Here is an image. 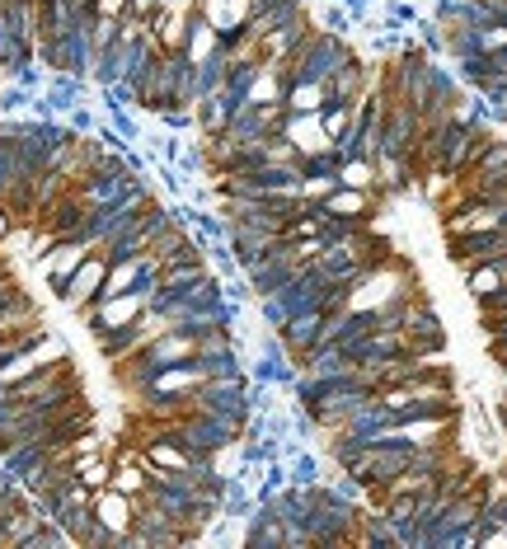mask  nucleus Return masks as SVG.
<instances>
[{
  "instance_id": "nucleus-1",
  "label": "nucleus",
  "mask_w": 507,
  "mask_h": 549,
  "mask_svg": "<svg viewBox=\"0 0 507 549\" xmlns=\"http://www.w3.org/2000/svg\"><path fill=\"white\" fill-rule=\"evenodd\" d=\"M357 521H362V507L343 503L329 479L310 484V512H306V535L310 545H353L357 540Z\"/></svg>"
},
{
  "instance_id": "nucleus-2",
  "label": "nucleus",
  "mask_w": 507,
  "mask_h": 549,
  "mask_svg": "<svg viewBox=\"0 0 507 549\" xmlns=\"http://www.w3.org/2000/svg\"><path fill=\"white\" fill-rule=\"evenodd\" d=\"M353 57H357V47L348 43V38L315 29L306 38V47L287 61V71H292V85H329V80H334Z\"/></svg>"
},
{
  "instance_id": "nucleus-3",
  "label": "nucleus",
  "mask_w": 507,
  "mask_h": 549,
  "mask_svg": "<svg viewBox=\"0 0 507 549\" xmlns=\"http://www.w3.org/2000/svg\"><path fill=\"white\" fill-rule=\"evenodd\" d=\"M193 409H207V413H226V418H240L249 423V371L245 376H212V381H202L193 390Z\"/></svg>"
},
{
  "instance_id": "nucleus-4",
  "label": "nucleus",
  "mask_w": 507,
  "mask_h": 549,
  "mask_svg": "<svg viewBox=\"0 0 507 549\" xmlns=\"http://www.w3.org/2000/svg\"><path fill=\"white\" fill-rule=\"evenodd\" d=\"M160 329H169V320L160 315V310H151V305H146V310H141L132 324H123V329H108V334H99L94 343H99V357L113 366V362H123V357H132L137 348H146V343H151Z\"/></svg>"
},
{
  "instance_id": "nucleus-5",
  "label": "nucleus",
  "mask_w": 507,
  "mask_h": 549,
  "mask_svg": "<svg viewBox=\"0 0 507 549\" xmlns=\"http://www.w3.org/2000/svg\"><path fill=\"white\" fill-rule=\"evenodd\" d=\"M418 137H423V118L409 104H385L381 137H376V155H395V160H414ZM371 155V160H376Z\"/></svg>"
},
{
  "instance_id": "nucleus-6",
  "label": "nucleus",
  "mask_w": 507,
  "mask_h": 549,
  "mask_svg": "<svg viewBox=\"0 0 507 549\" xmlns=\"http://www.w3.org/2000/svg\"><path fill=\"white\" fill-rule=\"evenodd\" d=\"M310 33H315V24H310V10H301V15H292L287 24H277V29L263 33L259 43H254V52H259V57L268 61V66H277V61L287 66V61H292L296 52L306 47Z\"/></svg>"
},
{
  "instance_id": "nucleus-7",
  "label": "nucleus",
  "mask_w": 507,
  "mask_h": 549,
  "mask_svg": "<svg viewBox=\"0 0 507 549\" xmlns=\"http://www.w3.org/2000/svg\"><path fill=\"white\" fill-rule=\"evenodd\" d=\"M62 357H71V348H66L62 338L47 329L38 343H29V348H19L10 362L0 366V385H15V381H24V376H33V371H43V366H52V362H62Z\"/></svg>"
},
{
  "instance_id": "nucleus-8",
  "label": "nucleus",
  "mask_w": 507,
  "mask_h": 549,
  "mask_svg": "<svg viewBox=\"0 0 507 549\" xmlns=\"http://www.w3.org/2000/svg\"><path fill=\"white\" fill-rule=\"evenodd\" d=\"M151 305V296L146 291H123V296H108V301H94L90 310H80L85 315V324H90V334H108V329H123V324H132Z\"/></svg>"
},
{
  "instance_id": "nucleus-9",
  "label": "nucleus",
  "mask_w": 507,
  "mask_h": 549,
  "mask_svg": "<svg viewBox=\"0 0 507 549\" xmlns=\"http://www.w3.org/2000/svg\"><path fill=\"white\" fill-rule=\"evenodd\" d=\"M446 254L456 268H475V263H489L498 254H507V230H470V235H446Z\"/></svg>"
},
{
  "instance_id": "nucleus-10",
  "label": "nucleus",
  "mask_w": 507,
  "mask_h": 549,
  "mask_svg": "<svg viewBox=\"0 0 507 549\" xmlns=\"http://www.w3.org/2000/svg\"><path fill=\"white\" fill-rule=\"evenodd\" d=\"M146 254H151V259L160 263V268H165V263L207 259V254H202V240L193 235V226H188V221H174V226H165L151 244H146Z\"/></svg>"
},
{
  "instance_id": "nucleus-11",
  "label": "nucleus",
  "mask_w": 507,
  "mask_h": 549,
  "mask_svg": "<svg viewBox=\"0 0 507 549\" xmlns=\"http://www.w3.org/2000/svg\"><path fill=\"white\" fill-rule=\"evenodd\" d=\"M90 254H94V249H90V244H80V240H57L52 249H47L43 259H38V273L47 277L52 296H62V287L71 282V273H76V268L90 259Z\"/></svg>"
},
{
  "instance_id": "nucleus-12",
  "label": "nucleus",
  "mask_w": 507,
  "mask_h": 549,
  "mask_svg": "<svg viewBox=\"0 0 507 549\" xmlns=\"http://www.w3.org/2000/svg\"><path fill=\"white\" fill-rule=\"evenodd\" d=\"M461 94H465V85L456 80V71H451V66H442V61L432 57V61H428V99H423V122L456 113Z\"/></svg>"
},
{
  "instance_id": "nucleus-13",
  "label": "nucleus",
  "mask_w": 507,
  "mask_h": 549,
  "mask_svg": "<svg viewBox=\"0 0 507 549\" xmlns=\"http://www.w3.org/2000/svg\"><path fill=\"white\" fill-rule=\"evenodd\" d=\"M104 273H108V259L94 249L90 259H85L76 273H71V282L62 287V296H57V301H62L66 310H76V315H80V310H85V305L99 296V287H104Z\"/></svg>"
},
{
  "instance_id": "nucleus-14",
  "label": "nucleus",
  "mask_w": 507,
  "mask_h": 549,
  "mask_svg": "<svg viewBox=\"0 0 507 549\" xmlns=\"http://www.w3.org/2000/svg\"><path fill=\"white\" fill-rule=\"evenodd\" d=\"M296 268H301V263H296L292 254H287V249H282V244H277L273 254H263V259L254 263V268H245L249 296H254V301H259V296H273V291L282 287V282H287V277H292Z\"/></svg>"
},
{
  "instance_id": "nucleus-15",
  "label": "nucleus",
  "mask_w": 507,
  "mask_h": 549,
  "mask_svg": "<svg viewBox=\"0 0 507 549\" xmlns=\"http://www.w3.org/2000/svg\"><path fill=\"white\" fill-rule=\"evenodd\" d=\"M381 198H385V193H362V188H343V183H338L329 198L315 202V212L343 216V221H367V226H371V216H376Z\"/></svg>"
},
{
  "instance_id": "nucleus-16",
  "label": "nucleus",
  "mask_w": 507,
  "mask_h": 549,
  "mask_svg": "<svg viewBox=\"0 0 507 549\" xmlns=\"http://www.w3.org/2000/svg\"><path fill=\"white\" fill-rule=\"evenodd\" d=\"M90 507H94V517L104 521L113 535H127L132 531V512H137V498H127V493H118V488H94V498H90Z\"/></svg>"
},
{
  "instance_id": "nucleus-17",
  "label": "nucleus",
  "mask_w": 507,
  "mask_h": 549,
  "mask_svg": "<svg viewBox=\"0 0 507 549\" xmlns=\"http://www.w3.org/2000/svg\"><path fill=\"white\" fill-rule=\"evenodd\" d=\"M245 545L249 549H287V526L273 517L268 503H254V512L245 517Z\"/></svg>"
},
{
  "instance_id": "nucleus-18",
  "label": "nucleus",
  "mask_w": 507,
  "mask_h": 549,
  "mask_svg": "<svg viewBox=\"0 0 507 549\" xmlns=\"http://www.w3.org/2000/svg\"><path fill=\"white\" fill-rule=\"evenodd\" d=\"M85 85H90V80L66 76V71H47V85L38 99H43L52 113H71L76 104H85Z\"/></svg>"
},
{
  "instance_id": "nucleus-19",
  "label": "nucleus",
  "mask_w": 507,
  "mask_h": 549,
  "mask_svg": "<svg viewBox=\"0 0 507 549\" xmlns=\"http://www.w3.org/2000/svg\"><path fill=\"white\" fill-rule=\"evenodd\" d=\"M371 90V71H367V61L353 57L343 71H338L329 85H324V99H338V104H357L362 94Z\"/></svg>"
},
{
  "instance_id": "nucleus-20",
  "label": "nucleus",
  "mask_w": 507,
  "mask_h": 549,
  "mask_svg": "<svg viewBox=\"0 0 507 549\" xmlns=\"http://www.w3.org/2000/svg\"><path fill=\"white\" fill-rule=\"evenodd\" d=\"M320 324H324L320 310H306V315H292V320L282 324V329H273V334L287 343L292 357H301V352H310L315 343H320Z\"/></svg>"
},
{
  "instance_id": "nucleus-21",
  "label": "nucleus",
  "mask_w": 507,
  "mask_h": 549,
  "mask_svg": "<svg viewBox=\"0 0 507 549\" xmlns=\"http://www.w3.org/2000/svg\"><path fill=\"white\" fill-rule=\"evenodd\" d=\"M188 362H193V371H198L202 381H212V376H245V362H240L235 343L231 348H198Z\"/></svg>"
},
{
  "instance_id": "nucleus-22",
  "label": "nucleus",
  "mask_w": 507,
  "mask_h": 549,
  "mask_svg": "<svg viewBox=\"0 0 507 549\" xmlns=\"http://www.w3.org/2000/svg\"><path fill=\"white\" fill-rule=\"evenodd\" d=\"M296 366H301V371H310V376H338V371H353L348 352L338 348V343H315L310 352H301V357H296Z\"/></svg>"
},
{
  "instance_id": "nucleus-23",
  "label": "nucleus",
  "mask_w": 507,
  "mask_h": 549,
  "mask_svg": "<svg viewBox=\"0 0 507 549\" xmlns=\"http://www.w3.org/2000/svg\"><path fill=\"white\" fill-rule=\"evenodd\" d=\"M282 132H287V141H292L301 155H306V151H324V146H329V137H324V127H320V113H292Z\"/></svg>"
},
{
  "instance_id": "nucleus-24",
  "label": "nucleus",
  "mask_w": 507,
  "mask_h": 549,
  "mask_svg": "<svg viewBox=\"0 0 507 549\" xmlns=\"http://www.w3.org/2000/svg\"><path fill=\"white\" fill-rule=\"evenodd\" d=\"M353 545H381V549H395L400 545V535H395V521L385 517L381 507H367L362 521H357V540Z\"/></svg>"
},
{
  "instance_id": "nucleus-25",
  "label": "nucleus",
  "mask_w": 507,
  "mask_h": 549,
  "mask_svg": "<svg viewBox=\"0 0 507 549\" xmlns=\"http://www.w3.org/2000/svg\"><path fill=\"white\" fill-rule=\"evenodd\" d=\"M226 71H231V52H221V47H212L202 61H193V80H198V99H207V94H216L221 85H226Z\"/></svg>"
},
{
  "instance_id": "nucleus-26",
  "label": "nucleus",
  "mask_w": 507,
  "mask_h": 549,
  "mask_svg": "<svg viewBox=\"0 0 507 549\" xmlns=\"http://www.w3.org/2000/svg\"><path fill=\"white\" fill-rule=\"evenodd\" d=\"M151 484V470H146V460H113V474H108V488H118L127 498H141Z\"/></svg>"
},
{
  "instance_id": "nucleus-27",
  "label": "nucleus",
  "mask_w": 507,
  "mask_h": 549,
  "mask_svg": "<svg viewBox=\"0 0 507 549\" xmlns=\"http://www.w3.org/2000/svg\"><path fill=\"white\" fill-rule=\"evenodd\" d=\"M0 19H5L19 38L38 43V0H5V5H0Z\"/></svg>"
},
{
  "instance_id": "nucleus-28",
  "label": "nucleus",
  "mask_w": 507,
  "mask_h": 549,
  "mask_svg": "<svg viewBox=\"0 0 507 549\" xmlns=\"http://www.w3.org/2000/svg\"><path fill=\"white\" fill-rule=\"evenodd\" d=\"M338 183L343 188H362V193H381V179H376V160L357 155V160H343L338 165Z\"/></svg>"
},
{
  "instance_id": "nucleus-29",
  "label": "nucleus",
  "mask_w": 507,
  "mask_h": 549,
  "mask_svg": "<svg viewBox=\"0 0 507 549\" xmlns=\"http://www.w3.org/2000/svg\"><path fill=\"white\" fill-rule=\"evenodd\" d=\"M71 470L85 488H104L108 474H113V456L108 451H90V456H71Z\"/></svg>"
},
{
  "instance_id": "nucleus-30",
  "label": "nucleus",
  "mask_w": 507,
  "mask_h": 549,
  "mask_svg": "<svg viewBox=\"0 0 507 549\" xmlns=\"http://www.w3.org/2000/svg\"><path fill=\"white\" fill-rule=\"evenodd\" d=\"M507 277H503V268H498V259H489V263H475V268H465V287H470V296H489L493 287H503Z\"/></svg>"
},
{
  "instance_id": "nucleus-31",
  "label": "nucleus",
  "mask_w": 507,
  "mask_h": 549,
  "mask_svg": "<svg viewBox=\"0 0 507 549\" xmlns=\"http://www.w3.org/2000/svg\"><path fill=\"white\" fill-rule=\"evenodd\" d=\"M249 512H254V488H249L245 479H231V484H226V498H221V517L245 521Z\"/></svg>"
},
{
  "instance_id": "nucleus-32",
  "label": "nucleus",
  "mask_w": 507,
  "mask_h": 549,
  "mask_svg": "<svg viewBox=\"0 0 507 549\" xmlns=\"http://www.w3.org/2000/svg\"><path fill=\"white\" fill-rule=\"evenodd\" d=\"M451 71H456V80H461L465 90H479V85H484V80L493 76V57H489V52H475V57L456 61Z\"/></svg>"
},
{
  "instance_id": "nucleus-33",
  "label": "nucleus",
  "mask_w": 507,
  "mask_h": 549,
  "mask_svg": "<svg viewBox=\"0 0 507 549\" xmlns=\"http://www.w3.org/2000/svg\"><path fill=\"white\" fill-rule=\"evenodd\" d=\"M287 474H292V484H320V479H324V460L301 446L296 456H287Z\"/></svg>"
},
{
  "instance_id": "nucleus-34",
  "label": "nucleus",
  "mask_w": 507,
  "mask_h": 549,
  "mask_svg": "<svg viewBox=\"0 0 507 549\" xmlns=\"http://www.w3.org/2000/svg\"><path fill=\"white\" fill-rule=\"evenodd\" d=\"M465 174H507V137H493Z\"/></svg>"
},
{
  "instance_id": "nucleus-35",
  "label": "nucleus",
  "mask_w": 507,
  "mask_h": 549,
  "mask_svg": "<svg viewBox=\"0 0 507 549\" xmlns=\"http://www.w3.org/2000/svg\"><path fill=\"white\" fill-rule=\"evenodd\" d=\"M362 446H367V442H357L353 432H343V427H338V432H329V460H334L338 470H348V465L362 456Z\"/></svg>"
},
{
  "instance_id": "nucleus-36",
  "label": "nucleus",
  "mask_w": 507,
  "mask_h": 549,
  "mask_svg": "<svg viewBox=\"0 0 507 549\" xmlns=\"http://www.w3.org/2000/svg\"><path fill=\"white\" fill-rule=\"evenodd\" d=\"M282 104H287V113H320L324 108V85H292Z\"/></svg>"
},
{
  "instance_id": "nucleus-37",
  "label": "nucleus",
  "mask_w": 507,
  "mask_h": 549,
  "mask_svg": "<svg viewBox=\"0 0 507 549\" xmlns=\"http://www.w3.org/2000/svg\"><path fill=\"white\" fill-rule=\"evenodd\" d=\"M66 545H71V535H66L57 521H38V526H33V535L19 549H66Z\"/></svg>"
},
{
  "instance_id": "nucleus-38",
  "label": "nucleus",
  "mask_w": 507,
  "mask_h": 549,
  "mask_svg": "<svg viewBox=\"0 0 507 549\" xmlns=\"http://www.w3.org/2000/svg\"><path fill=\"white\" fill-rule=\"evenodd\" d=\"M414 33H418V47H423L428 57H446V29L437 24V19H423V15H418Z\"/></svg>"
},
{
  "instance_id": "nucleus-39",
  "label": "nucleus",
  "mask_w": 507,
  "mask_h": 549,
  "mask_svg": "<svg viewBox=\"0 0 507 549\" xmlns=\"http://www.w3.org/2000/svg\"><path fill=\"white\" fill-rule=\"evenodd\" d=\"M329 488H334V493H338V498H343V503L367 507V484H362V479H353V474H348V470H338L334 479H329Z\"/></svg>"
},
{
  "instance_id": "nucleus-40",
  "label": "nucleus",
  "mask_w": 507,
  "mask_h": 549,
  "mask_svg": "<svg viewBox=\"0 0 507 549\" xmlns=\"http://www.w3.org/2000/svg\"><path fill=\"white\" fill-rule=\"evenodd\" d=\"M315 29L338 33V38H348V29H353V19H348V10H343V5H334V0H329V5H324V10H320V24H315Z\"/></svg>"
},
{
  "instance_id": "nucleus-41",
  "label": "nucleus",
  "mask_w": 507,
  "mask_h": 549,
  "mask_svg": "<svg viewBox=\"0 0 507 549\" xmlns=\"http://www.w3.org/2000/svg\"><path fill=\"white\" fill-rule=\"evenodd\" d=\"M385 29H414L418 24V10L414 5H409V0H390V5H385V19H381Z\"/></svg>"
},
{
  "instance_id": "nucleus-42",
  "label": "nucleus",
  "mask_w": 507,
  "mask_h": 549,
  "mask_svg": "<svg viewBox=\"0 0 507 549\" xmlns=\"http://www.w3.org/2000/svg\"><path fill=\"white\" fill-rule=\"evenodd\" d=\"M338 188V174H315V179H301V198L306 202H324Z\"/></svg>"
},
{
  "instance_id": "nucleus-43",
  "label": "nucleus",
  "mask_w": 507,
  "mask_h": 549,
  "mask_svg": "<svg viewBox=\"0 0 507 549\" xmlns=\"http://www.w3.org/2000/svg\"><path fill=\"white\" fill-rule=\"evenodd\" d=\"M62 118H66V127H71L76 137H94V132H99V118H94L85 104H76L71 113H62Z\"/></svg>"
},
{
  "instance_id": "nucleus-44",
  "label": "nucleus",
  "mask_w": 507,
  "mask_h": 549,
  "mask_svg": "<svg viewBox=\"0 0 507 549\" xmlns=\"http://www.w3.org/2000/svg\"><path fill=\"white\" fill-rule=\"evenodd\" d=\"M108 127H113V132H118L123 141H137V137H141V127L132 122V113H127L123 104H118V108H108Z\"/></svg>"
},
{
  "instance_id": "nucleus-45",
  "label": "nucleus",
  "mask_w": 507,
  "mask_h": 549,
  "mask_svg": "<svg viewBox=\"0 0 507 549\" xmlns=\"http://www.w3.org/2000/svg\"><path fill=\"white\" fill-rule=\"evenodd\" d=\"M259 315H263L268 329H282V324H287V305L277 301V291H273V296H259Z\"/></svg>"
},
{
  "instance_id": "nucleus-46",
  "label": "nucleus",
  "mask_w": 507,
  "mask_h": 549,
  "mask_svg": "<svg viewBox=\"0 0 507 549\" xmlns=\"http://www.w3.org/2000/svg\"><path fill=\"white\" fill-rule=\"evenodd\" d=\"M479 320H484V315H507V282L503 287H493L489 296H479Z\"/></svg>"
},
{
  "instance_id": "nucleus-47",
  "label": "nucleus",
  "mask_w": 507,
  "mask_h": 549,
  "mask_svg": "<svg viewBox=\"0 0 507 549\" xmlns=\"http://www.w3.org/2000/svg\"><path fill=\"white\" fill-rule=\"evenodd\" d=\"M338 5L348 10V19H353V24H367V15H371V5H376V0H338Z\"/></svg>"
},
{
  "instance_id": "nucleus-48",
  "label": "nucleus",
  "mask_w": 507,
  "mask_h": 549,
  "mask_svg": "<svg viewBox=\"0 0 507 549\" xmlns=\"http://www.w3.org/2000/svg\"><path fill=\"white\" fill-rule=\"evenodd\" d=\"M19 291H24V287H19V282H15V273H0V310H5V305L15 301Z\"/></svg>"
},
{
  "instance_id": "nucleus-49",
  "label": "nucleus",
  "mask_w": 507,
  "mask_h": 549,
  "mask_svg": "<svg viewBox=\"0 0 507 549\" xmlns=\"http://www.w3.org/2000/svg\"><path fill=\"white\" fill-rule=\"evenodd\" d=\"M160 5H169V0H127V15H137V19H146V15H155Z\"/></svg>"
},
{
  "instance_id": "nucleus-50",
  "label": "nucleus",
  "mask_w": 507,
  "mask_h": 549,
  "mask_svg": "<svg viewBox=\"0 0 507 549\" xmlns=\"http://www.w3.org/2000/svg\"><path fill=\"white\" fill-rule=\"evenodd\" d=\"M94 10H99V15H127V0H94Z\"/></svg>"
},
{
  "instance_id": "nucleus-51",
  "label": "nucleus",
  "mask_w": 507,
  "mask_h": 549,
  "mask_svg": "<svg viewBox=\"0 0 507 549\" xmlns=\"http://www.w3.org/2000/svg\"><path fill=\"white\" fill-rule=\"evenodd\" d=\"M493 57V71H507V47H498V52H489Z\"/></svg>"
},
{
  "instance_id": "nucleus-52",
  "label": "nucleus",
  "mask_w": 507,
  "mask_h": 549,
  "mask_svg": "<svg viewBox=\"0 0 507 549\" xmlns=\"http://www.w3.org/2000/svg\"><path fill=\"white\" fill-rule=\"evenodd\" d=\"M498 488H507V460L498 465Z\"/></svg>"
},
{
  "instance_id": "nucleus-53",
  "label": "nucleus",
  "mask_w": 507,
  "mask_h": 549,
  "mask_svg": "<svg viewBox=\"0 0 507 549\" xmlns=\"http://www.w3.org/2000/svg\"><path fill=\"white\" fill-rule=\"evenodd\" d=\"M0 5H5V0H0Z\"/></svg>"
},
{
  "instance_id": "nucleus-54",
  "label": "nucleus",
  "mask_w": 507,
  "mask_h": 549,
  "mask_svg": "<svg viewBox=\"0 0 507 549\" xmlns=\"http://www.w3.org/2000/svg\"><path fill=\"white\" fill-rule=\"evenodd\" d=\"M334 5H338V0H334Z\"/></svg>"
}]
</instances>
